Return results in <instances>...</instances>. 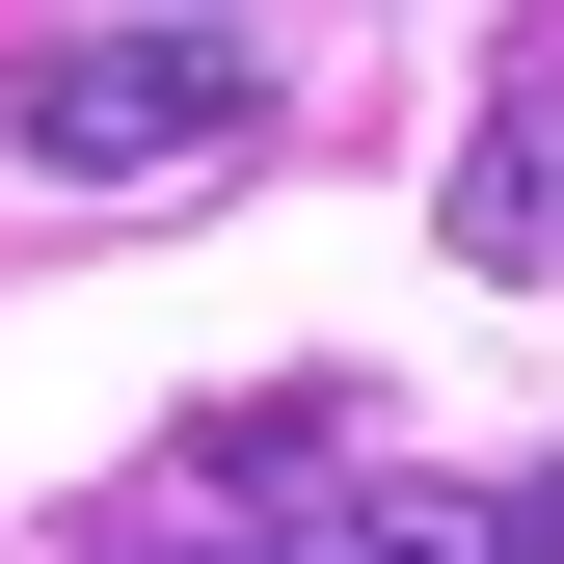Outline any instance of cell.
<instances>
[{"instance_id":"cell-2","label":"cell","mask_w":564,"mask_h":564,"mask_svg":"<svg viewBox=\"0 0 564 564\" xmlns=\"http://www.w3.org/2000/svg\"><path fill=\"white\" fill-rule=\"evenodd\" d=\"M269 564H564V457L538 484H377V457H323Z\"/></svg>"},{"instance_id":"cell-1","label":"cell","mask_w":564,"mask_h":564,"mask_svg":"<svg viewBox=\"0 0 564 564\" xmlns=\"http://www.w3.org/2000/svg\"><path fill=\"white\" fill-rule=\"evenodd\" d=\"M0 134H28L54 188H216L269 134V54L242 28H54L28 82H0Z\"/></svg>"},{"instance_id":"cell-3","label":"cell","mask_w":564,"mask_h":564,"mask_svg":"<svg viewBox=\"0 0 564 564\" xmlns=\"http://www.w3.org/2000/svg\"><path fill=\"white\" fill-rule=\"evenodd\" d=\"M457 269H564V0L511 28V82H484V162H457Z\"/></svg>"}]
</instances>
